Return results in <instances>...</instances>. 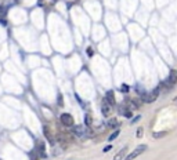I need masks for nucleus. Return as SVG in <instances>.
I'll return each mask as SVG.
<instances>
[{"label":"nucleus","mask_w":177,"mask_h":160,"mask_svg":"<svg viewBox=\"0 0 177 160\" xmlns=\"http://www.w3.org/2000/svg\"><path fill=\"white\" fill-rule=\"evenodd\" d=\"M145 150H147V145H139L137 148H136L134 150H133L132 153H129V155H127V156H126V157H125L123 160H134L136 157H139L140 155H143V153H144Z\"/></svg>","instance_id":"7ed1b4c3"},{"label":"nucleus","mask_w":177,"mask_h":160,"mask_svg":"<svg viewBox=\"0 0 177 160\" xmlns=\"http://www.w3.org/2000/svg\"><path fill=\"white\" fill-rule=\"evenodd\" d=\"M60 120L67 127H73V124H75V120H73V117H72L71 113H62L61 117H60Z\"/></svg>","instance_id":"20e7f679"},{"label":"nucleus","mask_w":177,"mask_h":160,"mask_svg":"<svg viewBox=\"0 0 177 160\" xmlns=\"http://www.w3.org/2000/svg\"><path fill=\"white\" fill-rule=\"evenodd\" d=\"M173 101H174V102L177 104V97H174V99H173Z\"/></svg>","instance_id":"6ab92c4d"},{"label":"nucleus","mask_w":177,"mask_h":160,"mask_svg":"<svg viewBox=\"0 0 177 160\" xmlns=\"http://www.w3.org/2000/svg\"><path fill=\"white\" fill-rule=\"evenodd\" d=\"M177 83V70H172L170 75L166 77V79L159 84V87L162 88V90H166V91H169V90H172L173 87L176 86Z\"/></svg>","instance_id":"f257e3e1"},{"label":"nucleus","mask_w":177,"mask_h":160,"mask_svg":"<svg viewBox=\"0 0 177 160\" xmlns=\"http://www.w3.org/2000/svg\"><path fill=\"white\" fill-rule=\"evenodd\" d=\"M101 112H102V115H104L105 117L111 115V105L108 104L105 99L102 101V104H101Z\"/></svg>","instance_id":"39448f33"},{"label":"nucleus","mask_w":177,"mask_h":160,"mask_svg":"<svg viewBox=\"0 0 177 160\" xmlns=\"http://www.w3.org/2000/svg\"><path fill=\"white\" fill-rule=\"evenodd\" d=\"M62 97H61V95H58V105H60V106H62Z\"/></svg>","instance_id":"f3484780"},{"label":"nucleus","mask_w":177,"mask_h":160,"mask_svg":"<svg viewBox=\"0 0 177 160\" xmlns=\"http://www.w3.org/2000/svg\"><path fill=\"white\" fill-rule=\"evenodd\" d=\"M72 131H73V134H76L78 137L86 135V131H84V129H83L82 126H75V127L72 129Z\"/></svg>","instance_id":"6e6552de"},{"label":"nucleus","mask_w":177,"mask_h":160,"mask_svg":"<svg viewBox=\"0 0 177 160\" xmlns=\"http://www.w3.org/2000/svg\"><path fill=\"white\" fill-rule=\"evenodd\" d=\"M118 126V122L115 120V119H111L109 122H108V127H116Z\"/></svg>","instance_id":"ddd939ff"},{"label":"nucleus","mask_w":177,"mask_h":160,"mask_svg":"<svg viewBox=\"0 0 177 160\" xmlns=\"http://www.w3.org/2000/svg\"><path fill=\"white\" fill-rule=\"evenodd\" d=\"M166 135V131H162V133H154V138H161V137Z\"/></svg>","instance_id":"4468645a"},{"label":"nucleus","mask_w":177,"mask_h":160,"mask_svg":"<svg viewBox=\"0 0 177 160\" xmlns=\"http://www.w3.org/2000/svg\"><path fill=\"white\" fill-rule=\"evenodd\" d=\"M119 130H115L114 133H112V134H111V135L108 137V141L111 142V141H114V139H116V138H118V135H119Z\"/></svg>","instance_id":"1a4fd4ad"},{"label":"nucleus","mask_w":177,"mask_h":160,"mask_svg":"<svg viewBox=\"0 0 177 160\" xmlns=\"http://www.w3.org/2000/svg\"><path fill=\"white\" fill-rule=\"evenodd\" d=\"M126 153H127V146H123V148L114 156V160H123L126 157Z\"/></svg>","instance_id":"0eeeda50"},{"label":"nucleus","mask_w":177,"mask_h":160,"mask_svg":"<svg viewBox=\"0 0 177 160\" xmlns=\"http://www.w3.org/2000/svg\"><path fill=\"white\" fill-rule=\"evenodd\" d=\"M114 148V146H112V145H111V144H109V145H107V146H105V148L102 149V150H104V152H108V150H111V149Z\"/></svg>","instance_id":"2eb2a0df"},{"label":"nucleus","mask_w":177,"mask_h":160,"mask_svg":"<svg viewBox=\"0 0 177 160\" xmlns=\"http://www.w3.org/2000/svg\"><path fill=\"white\" fill-rule=\"evenodd\" d=\"M120 91H122V92H125V94H126V92H129V91H130V87L127 86V84H122V86H120Z\"/></svg>","instance_id":"9b49d317"},{"label":"nucleus","mask_w":177,"mask_h":160,"mask_svg":"<svg viewBox=\"0 0 177 160\" xmlns=\"http://www.w3.org/2000/svg\"><path fill=\"white\" fill-rule=\"evenodd\" d=\"M161 91H162V88L158 86V87H155L152 91L148 92V94H143V95H141V99H143V102H145V104H152V102H155V101L158 99Z\"/></svg>","instance_id":"f03ea898"},{"label":"nucleus","mask_w":177,"mask_h":160,"mask_svg":"<svg viewBox=\"0 0 177 160\" xmlns=\"http://www.w3.org/2000/svg\"><path fill=\"white\" fill-rule=\"evenodd\" d=\"M87 55H93V50L90 49V47L87 49Z\"/></svg>","instance_id":"a211bd4d"},{"label":"nucleus","mask_w":177,"mask_h":160,"mask_svg":"<svg viewBox=\"0 0 177 160\" xmlns=\"http://www.w3.org/2000/svg\"><path fill=\"white\" fill-rule=\"evenodd\" d=\"M140 119H141V116H140V115H139V116H136V117H134V119H133V120H132V124L137 123V122H139Z\"/></svg>","instance_id":"dca6fc26"},{"label":"nucleus","mask_w":177,"mask_h":160,"mask_svg":"<svg viewBox=\"0 0 177 160\" xmlns=\"http://www.w3.org/2000/svg\"><path fill=\"white\" fill-rule=\"evenodd\" d=\"M39 155H40V157H46V152H44V145L43 144H39Z\"/></svg>","instance_id":"9d476101"},{"label":"nucleus","mask_w":177,"mask_h":160,"mask_svg":"<svg viewBox=\"0 0 177 160\" xmlns=\"http://www.w3.org/2000/svg\"><path fill=\"white\" fill-rule=\"evenodd\" d=\"M143 133H144V129H143V127H139L137 131H136V137H137V138H141V137H143Z\"/></svg>","instance_id":"f8f14e48"},{"label":"nucleus","mask_w":177,"mask_h":160,"mask_svg":"<svg viewBox=\"0 0 177 160\" xmlns=\"http://www.w3.org/2000/svg\"><path fill=\"white\" fill-rule=\"evenodd\" d=\"M105 101H107V102L111 105V106H114V105L116 104L115 94H114V91H112V90H111V91H107V94H105Z\"/></svg>","instance_id":"423d86ee"}]
</instances>
